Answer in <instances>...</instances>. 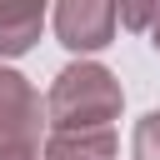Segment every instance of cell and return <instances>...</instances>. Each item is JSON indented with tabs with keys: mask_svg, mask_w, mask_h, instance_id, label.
Segmentation results:
<instances>
[{
	"mask_svg": "<svg viewBox=\"0 0 160 160\" xmlns=\"http://www.w3.org/2000/svg\"><path fill=\"white\" fill-rule=\"evenodd\" d=\"M120 105H125V90L115 80V70H105L95 60H75L45 90V125L50 130L110 125V120H120Z\"/></svg>",
	"mask_w": 160,
	"mask_h": 160,
	"instance_id": "cell-1",
	"label": "cell"
},
{
	"mask_svg": "<svg viewBox=\"0 0 160 160\" xmlns=\"http://www.w3.org/2000/svg\"><path fill=\"white\" fill-rule=\"evenodd\" d=\"M40 130H45V105L35 95V85L0 65V150H40Z\"/></svg>",
	"mask_w": 160,
	"mask_h": 160,
	"instance_id": "cell-2",
	"label": "cell"
},
{
	"mask_svg": "<svg viewBox=\"0 0 160 160\" xmlns=\"http://www.w3.org/2000/svg\"><path fill=\"white\" fill-rule=\"evenodd\" d=\"M115 0H55V40L70 55H95L115 40Z\"/></svg>",
	"mask_w": 160,
	"mask_h": 160,
	"instance_id": "cell-3",
	"label": "cell"
},
{
	"mask_svg": "<svg viewBox=\"0 0 160 160\" xmlns=\"http://www.w3.org/2000/svg\"><path fill=\"white\" fill-rule=\"evenodd\" d=\"M45 25V0H0V60L35 50Z\"/></svg>",
	"mask_w": 160,
	"mask_h": 160,
	"instance_id": "cell-4",
	"label": "cell"
},
{
	"mask_svg": "<svg viewBox=\"0 0 160 160\" xmlns=\"http://www.w3.org/2000/svg\"><path fill=\"white\" fill-rule=\"evenodd\" d=\"M40 160H115V130L90 125V130H50L40 145Z\"/></svg>",
	"mask_w": 160,
	"mask_h": 160,
	"instance_id": "cell-5",
	"label": "cell"
},
{
	"mask_svg": "<svg viewBox=\"0 0 160 160\" xmlns=\"http://www.w3.org/2000/svg\"><path fill=\"white\" fill-rule=\"evenodd\" d=\"M130 155H135V160H160V110H150V115H140V120H135Z\"/></svg>",
	"mask_w": 160,
	"mask_h": 160,
	"instance_id": "cell-6",
	"label": "cell"
},
{
	"mask_svg": "<svg viewBox=\"0 0 160 160\" xmlns=\"http://www.w3.org/2000/svg\"><path fill=\"white\" fill-rule=\"evenodd\" d=\"M115 15L125 30H150L160 15V0H115Z\"/></svg>",
	"mask_w": 160,
	"mask_h": 160,
	"instance_id": "cell-7",
	"label": "cell"
},
{
	"mask_svg": "<svg viewBox=\"0 0 160 160\" xmlns=\"http://www.w3.org/2000/svg\"><path fill=\"white\" fill-rule=\"evenodd\" d=\"M0 160H40V150H0Z\"/></svg>",
	"mask_w": 160,
	"mask_h": 160,
	"instance_id": "cell-8",
	"label": "cell"
},
{
	"mask_svg": "<svg viewBox=\"0 0 160 160\" xmlns=\"http://www.w3.org/2000/svg\"><path fill=\"white\" fill-rule=\"evenodd\" d=\"M150 45H155V55H160V15H155V25H150Z\"/></svg>",
	"mask_w": 160,
	"mask_h": 160,
	"instance_id": "cell-9",
	"label": "cell"
}]
</instances>
